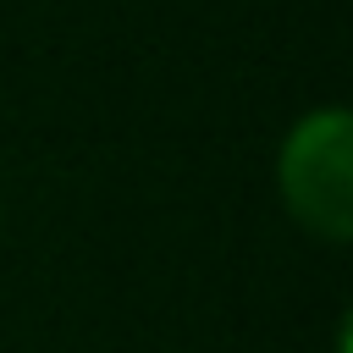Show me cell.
Returning <instances> with one entry per match:
<instances>
[{
	"instance_id": "cell-1",
	"label": "cell",
	"mask_w": 353,
	"mask_h": 353,
	"mask_svg": "<svg viewBox=\"0 0 353 353\" xmlns=\"http://www.w3.org/2000/svg\"><path fill=\"white\" fill-rule=\"evenodd\" d=\"M281 193H287V210L342 243L353 232V121L347 110H314L303 116L287 143H281Z\"/></svg>"
}]
</instances>
